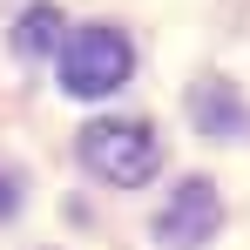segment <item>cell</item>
Returning a JSON list of instances; mask_svg holds the SVG:
<instances>
[{
	"mask_svg": "<svg viewBox=\"0 0 250 250\" xmlns=\"http://www.w3.org/2000/svg\"><path fill=\"white\" fill-rule=\"evenodd\" d=\"M196 115H203V122L216 128V135H230V128H237V102H230V95H223V88L209 82L203 95H196Z\"/></svg>",
	"mask_w": 250,
	"mask_h": 250,
	"instance_id": "5",
	"label": "cell"
},
{
	"mask_svg": "<svg viewBox=\"0 0 250 250\" xmlns=\"http://www.w3.org/2000/svg\"><path fill=\"white\" fill-rule=\"evenodd\" d=\"M61 41V7H27V14H21V21H14V47H21V54H27V61H41L47 47Z\"/></svg>",
	"mask_w": 250,
	"mask_h": 250,
	"instance_id": "4",
	"label": "cell"
},
{
	"mask_svg": "<svg viewBox=\"0 0 250 250\" xmlns=\"http://www.w3.org/2000/svg\"><path fill=\"white\" fill-rule=\"evenodd\" d=\"M14 209H21V176L0 169V216H14Z\"/></svg>",
	"mask_w": 250,
	"mask_h": 250,
	"instance_id": "6",
	"label": "cell"
},
{
	"mask_svg": "<svg viewBox=\"0 0 250 250\" xmlns=\"http://www.w3.org/2000/svg\"><path fill=\"white\" fill-rule=\"evenodd\" d=\"M82 163L95 169L102 183L135 189V183L156 176L163 149H156V128H149V122H88L82 128Z\"/></svg>",
	"mask_w": 250,
	"mask_h": 250,
	"instance_id": "1",
	"label": "cell"
},
{
	"mask_svg": "<svg viewBox=\"0 0 250 250\" xmlns=\"http://www.w3.org/2000/svg\"><path fill=\"white\" fill-rule=\"evenodd\" d=\"M128 68H135V54L115 27H75L68 41H61V88L68 95H115L128 82Z\"/></svg>",
	"mask_w": 250,
	"mask_h": 250,
	"instance_id": "2",
	"label": "cell"
},
{
	"mask_svg": "<svg viewBox=\"0 0 250 250\" xmlns=\"http://www.w3.org/2000/svg\"><path fill=\"white\" fill-rule=\"evenodd\" d=\"M216 223H223V196L209 189L203 176H189V183L169 196V209L156 216V237L176 244V250H189V244H209V237H216Z\"/></svg>",
	"mask_w": 250,
	"mask_h": 250,
	"instance_id": "3",
	"label": "cell"
}]
</instances>
